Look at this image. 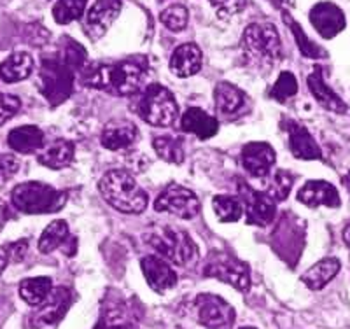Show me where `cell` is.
Segmentation results:
<instances>
[{"instance_id":"obj_12","label":"cell","mask_w":350,"mask_h":329,"mask_svg":"<svg viewBox=\"0 0 350 329\" xmlns=\"http://www.w3.org/2000/svg\"><path fill=\"white\" fill-rule=\"evenodd\" d=\"M310 21L319 36L324 39H333L345 28V14L333 2H321L310 11Z\"/></svg>"},{"instance_id":"obj_4","label":"cell","mask_w":350,"mask_h":329,"mask_svg":"<svg viewBox=\"0 0 350 329\" xmlns=\"http://www.w3.org/2000/svg\"><path fill=\"white\" fill-rule=\"evenodd\" d=\"M12 205L23 214H53L62 211L67 194L44 183H21L11 193Z\"/></svg>"},{"instance_id":"obj_35","label":"cell","mask_w":350,"mask_h":329,"mask_svg":"<svg viewBox=\"0 0 350 329\" xmlns=\"http://www.w3.org/2000/svg\"><path fill=\"white\" fill-rule=\"evenodd\" d=\"M295 179L291 177V174H287L286 170H279L271 179L270 187H268L267 193L270 194L275 202H280V200H286L289 196V191L293 187Z\"/></svg>"},{"instance_id":"obj_24","label":"cell","mask_w":350,"mask_h":329,"mask_svg":"<svg viewBox=\"0 0 350 329\" xmlns=\"http://www.w3.org/2000/svg\"><path fill=\"white\" fill-rule=\"evenodd\" d=\"M32 72L33 58L25 51L12 53L0 64V77L9 84L25 81L27 77H30Z\"/></svg>"},{"instance_id":"obj_41","label":"cell","mask_w":350,"mask_h":329,"mask_svg":"<svg viewBox=\"0 0 350 329\" xmlns=\"http://www.w3.org/2000/svg\"><path fill=\"white\" fill-rule=\"evenodd\" d=\"M5 265H8V259H5L4 256L0 254V275H2V272L5 270Z\"/></svg>"},{"instance_id":"obj_23","label":"cell","mask_w":350,"mask_h":329,"mask_svg":"<svg viewBox=\"0 0 350 329\" xmlns=\"http://www.w3.org/2000/svg\"><path fill=\"white\" fill-rule=\"evenodd\" d=\"M8 146L12 151L20 155H32L39 153L44 146V133L40 128L27 124V127H18L9 131Z\"/></svg>"},{"instance_id":"obj_11","label":"cell","mask_w":350,"mask_h":329,"mask_svg":"<svg viewBox=\"0 0 350 329\" xmlns=\"http://www.w3.org/2000/svg\"><path fill=\"white\" fill-rule=\"evenodd\" d=\"M121 12V0H96L86 14L84 32L90 39L98 40L107 34Z\"/></svg>"},{"instance_id":"obj_26","label":"cell","mask_w":350,"mask_h":329,"mask_svg":"<svg viewBox=\"0 0 350 329\" xmlns=\"http://www.w3.org/2000/svg\"><path fill=\"white\" fill-rule=\"evenodd\" d=\"M67 293L65 289H56V293L49 294V298L40 306H37V313L33 315V326L40 328V326H48L53 322H58L62 315L67 310V300H65Z\"/></svg>"},{"instance_id":"obj_9","label":"cell","mask_w":350,"mask_h":329,"mask_svg":"<svg viewBox=\"0 0 350 329\" xmlns=\"http://www.w3.org/2000/svg\"><path fill=\"white\" fill-rule=\"evenodd\" d=\"M198 321L208 329H231L235 324L237 313L223 298L215 294H200L196 298Z\"/></svg>"},{"instance_id":"obj_18","label":"cell","mask_w":350,"mask_h":329,"mask_svg":"<svg viewBox=\"0 0 350 329\" xmlns=\"http://www.w3.org/2000/svg\"><path fill=\"white\" fill-rule=\"evenodd\" d=\"M287 133H289V149L298 159H321L323 151L314 137L308 133L305 127L291 121L287 124Z\"/></svg>"},{"instance_id":"obj_15","label":"cell","mask_w":350,"mask_h":329,"mask_svg":"<svg viewBox=\"0 0 350 329\" xmlns=\"http://www.w3.org/2000/svg\"><path fill=\"white\" fill-rule=\"evenodd\" d=\"M298 202L310 207V209H315L319 205L336 209V207H340V194L336 187L326 181H308L299 189Z\"/></svg>"},{"instance_id":"obj_6","label":"cell","mask_w":350,"mask_h":329,"mask_svg":"<svg viewBox=\"0 0 350 329\" xmlns=\"http://www.w3.org/2000/svg\"><path fill=\"white\" fill-rule=\"evenodd\" d=\"M139 116L151 127H170L179 118L175 96L161 84H151L139 100Z\"/></svg>"},{"instance_id":"obj_43","label":"cell","mask_w":350,"mask_h":329,"mask_svg":"<svg viewBox=\"0 0 350 329\" xmlns=\"http://www.w3.org/2000/svg\"><path fill=\"white\" fill-rule=\"evenodd\" d=\"M345 183H347V186H349V187H350V174H349V175H347V177H345Z\"/></svg>"},{"instance_id":"obj_30","label":"cell","mask_w":350,"mask_h":329,"mask_svg":"<svg viewBox=\"0 0 350 329\" xmlns=\"http://www.w3.org/2000/svg\"><path fill=\"white\" fill-rule=\"evenodd\" d=\"M152 147L163 161L172 165H180L184 161V142L180 137L159 135L152 140Z\"/></svg>"},{"instance_id":"obj_20","label":"cell","mask_w":350,"mask_h":329,"mask_svg":"<svg viewBox=\"0 0 350 329\" xmlns=\"http://www.w3.org/2000/svg\"><path fill=\"white\" fill-rule=\"evenodd\" d=\"M202 68V51L195 44H183L170 58V70L177 77H191Z\"/></svg>"},{"instance_id":"obj_22","label":"cell","mask_w":350,"mask_h":329,"mask_svg":"<svg viewBox=\"0 0 350 329\" xmlns=\"http://www.w3.org/2000/svg\"><path fill=\"white\" fill-rule=\"evenodd\" d=\"M308 88H310L314 98L317 100V102L326 109V111L336 112V114H345L347 112L345 102H343V100L340 98V96L336 95L329 86H327L326 81L323 79V70H321L319 67L312 72L310 76H308Z\"/></svg>"},{"instance_id":"obj_14","label":"cell","mask_w":350,"mask_h":329,"mask_svg":"<svg viewBox=\"0 0 350 329\" xmlns=\"http://www.w3.org/2000/svg\"><path fill=\"white\" fill-rule=\"evenodd\" d=\"M140 266H142L149 287L156 293H167L177 284V275L174 268L159 256H146L140 261Z\"/></svg>"},{"instance_id":"obj_44","label":"cell","mask_w":350,"mask_h":329,"mask_svg":"<svg viewBox=\"0 0 350 329\" xmlns=\"http://www.w3.org/2000/svg\"><path fill=\"white\" fill-rule=\"evenodd\" d=\"M242 329H254V328H242Z\"/></svg>"},{"instance_id":"obj_5","label":"cell","mask_w":350,"mask_h":329,"mask_svg":"<svg viewBox=\"0 0 350 329\" xmlns=\"http://www.w3.org/2000/svg\"><path fill=\"white\" fill-rule=\"evenodd\" d=\"M243 51L254 67H273L280 60V39L277 28L268 23H252L242 37Z\"/></svg>"},{"instance_id":"obj_8","label":"cell","mask_w":350,"mask_h":329,"mask_svg":"<svg viewBox=\"0 0 350 329\" xmlns=\"http://www.w3.org/2000/svg\"><path fill=\"white\" fill-rule=\"evenodd\" d=\"M154 209L180 219H193L200 214V200L191 189L180 184H168L163 193L156 198Z\"/></svg>"},{"instance_id":"obj_39","label":"cell","mask_w":350,"mask_h":329,"mask_svg":"<svg viewBox=\"0 0 350 329\" xmlns=\"http://www.w3.org/2000/svg\"><path fill=\"white\" fill-rule=\"evenodd\" d=\"M28 249V240L23 238V240H16V242L8 244L4 249L5 252V259H11V261H21L25 258V254H27Z\"/></svg>"},{"instance_id":"obj_28","label":"cell","mask_w":350,"mask_h":329,"mask_svg":"<svg viewBox=\"0 0 350 329\" xmlns=\"http://www.w3.org/2000/svg\"><path fill=\"white\" fill-rule=\"evenodd\" d=\"M53 293V282L49 277H33L25 278L20 284V296L25 303L30 306H40L49 294Z\"/></svg>"},{"instance_id":"obj_36","label":"cell","mask_w":350,"mask_h":329,"mask_svg":"<svg viewBox=\"0 0 350 329\" xmlns=\"http://www.w3.org/2000/svg\"><path fill=\"white\" fill-rule=\"evenodd\" d=\"M298 93V83H296V77L291 74V72H282L275 83L273 90H271V96L279 102H286L287 98L295 96Z\"/></svg>"},{"instance_id":"obj_33","label":"cell","mask_w":350,"mask_h":329,"mask_svg":"<svg viewBox=\"0 0 350 329\" xmlns=\"http://www.w3.org/2000/svg\"><path fill=\"white\" fill-rule=\"evenodd\" d=\"M161 23L172 30V32H180L187 27V20H189V14H187V9L184 5H170V8L165 9L161 12Z\"/></svg>"},{"instance_id":"obj_2","label":"cell","mask_w":350,"mask_h":329,"mask_svg":"<svg viewBox=\"0 0 350 329\" xmlns=\"http://www.w3.org/2000/svg\"><path fill=\"white\" fill-rule=\"evenodd\" d=\"M144 240L156 252L161 254V258L175 265L187 266L198 259V247L193 242V238L180 228L167 226V224L152 226L146 231Z\"/></svg>"},{"instance_id":"obj_13","label":"cell","mask_w":350,"mask_h":329,"mask_svg":"<svg viewBox=\"0 0 350 329\" xmlns=\"http://www.w3.org/2000/svg\"><path fill=\"white\" fill-rule=\"evenodd\" d=\"M242 165L254 177H267L275 165L273 147L267 142H251L242 149Z\"/></svg>"},{"instance_id":"obj_17","label":"cell","mask_w":350,"mask_h":329,"mask_svg":"<svg viewBox=\"0 0 350 329\" xmlns=\"http://www.w3.org/2000/svg\"><path fill=\"white\" fill-rule=\"evenodd\" d=\"M40 83H42V92L46 98L53 100L55 96H58V100H64L70 92L72 76L64 65L49 64L42 67Z\"/></svg>"},{"instance_id":"obj_42","label":"cell","mask_w":350,"mask_h":329,"mask_svg":"<svg viewBox=\"0 0 350 329\" xmlns=\"http://www.w3.org/2000/svg\"><path fill=\"white\" fill-rule=\"evenodd\" d=\"M345 242L350 246V226L345 230Z\"/></svg>"},{"instance_id":"obj_31","label":"cell","mask_w":350,"mask_h":329,"mask_svg":"<svg viewBox=\"0 0 350 329\" xmlns=\"http://www.w3.org/2000/svg\"><path fill=\"white\" fill-rule=\"evenodd\" d=\"M212 205H214V212L221 222H237L243 215L242 202L235 196L219 194L214 198Z\"/></svg>"},{"instance_id":"obj_34","label":"cell","mask_w":350,"mask_h":329,"mask_svg":"<svg viewBox=\"0 0 350 329\" xmlns=\"http://www.w3.org/2000/svg\"><path fill=\"white\" fill-rule=\"evenodd\" d=\"M286 21H289L291 23V30H293V34H295L296 42H298V46H299V49H301L303 55L308 56V58H326V51H324L323 48H319L317 44H314L312 40H308V37L305 36V32H303L301 28L298 27V23H296V21L291 20L289 16H286Z\"/></svg>"},{"instance_id":"obj_1","label":"cell","mask_w":350,"mask_h":329,"mask_svg":"<svg viewBox=\"0 0 350 329\" xmlns=\"http://www.w3.org/2000/svg\"><path fill=\"white\" fill-rule=\"evenodd\" d=\"M100 193L105 202L124 214H140L148 209L149 196L126 170H109L100 179Z\"/></svg>"},{"instance_id":"obj_25","label":"cell","mask_w":350,"mask_h":329,"mask_svg":"<svg viewBox=\"0 0 350 329\" xmlns=\"http://www.w3.org/2000/svg\"><path fill=\"white\" fill-rule=\"evenodd\" d=\"M340 261L336 258H324L314 266H310L305 274L301 275V280L305 282L306 287L312 291H321L326 284H329L336 274L340 272Z\"/></svg>"},{"instance_id":"obj_3","label":"cell","mask_w":350,"mask_h":329,"mask_svg":"<svg viewBox=\"0 0 350 329\" xmlns=\"http://www.w3.org/2000/svg\"><path fill=\"white\" fill-rule=\"evenodd\" d=\"M144 72L139 65L131 62H121L116 65H95L84 77L88 86L107 90L121 96H130L140 90Z\"/></svg>"},{"instance_id":"obj_45","label":"cell","mask_w":350,"mask_h":329,"mask_svg":"<svg viewBox=\"0 0 350 329\" xmlns=\"http://www.w3.org/2000/svg\"><path fill=\"white\" fill-rule=\"evenodd\" d=\"M211 2H214V0H211Z\"/></svg>"},{"instance_id":"obj_29","label":"cell","mask_w":350,"mask_h":329,"mask_svg":"<svg viewBox=\"0 0 350 329\" xmlns=\"http://www.w3.org/2000/svg\"><path fill=\"white\" fill-rule=\"evenodd\" d=\"M67 240H70V235H68V224L64 219H56L49 224L46 230L42 231L39 238V250L42 254L53 252L58 247L65 246Z\"/></svg>"},{"instance_id":"obj_21","label":"cell","mask_w":350,"mask_h":329,"mask_svg":"<svg viewBox=\"0 0 350 329\" xmlns=\"http://www.w3.org/2000/svg\"><path fill=\"white\" fill-rule=\"evenodd\" d=\"M180 128L186 133H193L198 139L207 140L212 139L219 131L217 119L212 118L211 114L203 112L202 109L191 107L184 112L183 119H180Z\"/></svg>"},{"instance_id":"obj_32","label":"cell","mask_w":350,"mask_h":329,"mask_svg":"<svg viewBox=\"0 0 350 329\" xmlns=\"http://www.w3.org/2000/svg\"><path fill=\"white\" fill-rule=\"evenodd\" d=\"M88 0H58L53 8V16L56 23L68 25L79 20L86 11Z\"/></svg>"},{"instance_id":"obj_37","label":"cell","mask_w":350,"mask_h":329,"mask_svg":"<svg viewBox=\"0 0 350 329\" xmlns=\"http://www.w3.org/2000/svg\"><path fill=\"white\" fill-rule=\"evenodd\" d=\"M21 109V100L14 95L0 93V127L8 123L9 119L14 118Z\"/></svg>"},{"instance_id":"obj_19","label":"cell","mask_w":350,"mask_h":329,"mask_svg":"<svg viewBox=\"0 0 350 329\" xmlns=\"http://www.w3.org/2000/svg\"><path fill=\"white\" fill-rule=\"evenodd\" d=\"M74 159V144L67 139H56L48 146H42L37 153V161L46 168L60 170L68 167Z\"/></svg>"},{"instance_id":"obj_38","label":"cell","mask_w":350,"mask_h":329,"mask_svg":"<svg viewBox=\"0 0 350 329\" xmlns=\"http://www.w3.org/2000/svg\"><path fill=\"white\" fill-rule=\"evenodd\" d=\"M21 168V161L16 155H0V183L9 181Z\"/></svg>"},{"instance_id":"obj_16","label":"cell","mask_w":350,"mask_h":329,"mask_svg":"<svg viewBox=\"0 0 350 329\" xmlns=\"http://www.w3.org/2000/svg\"><path fill=\"white\" fill-rule=\"evenodd\" d=\"M139 140V128L130 121H111L102 131V146L109 151H123Z\"/></svg>"},{"instance_id":"obj_27","label":"cell","mask_w":350,"mask_h":329,"mask_svg":"<svg viewBox=\"0 0 350 329\" xmlns=\"http://www.w3.org/2000/svg\"><path fill=\"white\" fill-rule=\"evenodd\" d=\"M215 107L221 114H235L245 103V95L235 84H230L226 81L219 83L214 90Z\"/></svg>"},{"instance_id":"obj_7","label":"cell","mask_w":350,"mask_h":329,"mask_svg":"<svg viewBox=\"0 0 350 329\" xmlns=\"http://www.w3.org/2000/svg\"><path fill=\"white\" fill-rule=\"evenodd\" d=\"M205 277L217 278L235 287L240 293H245L251 287V270L249 265L242 259L235 258L233 254L214 252L207 259V265L203 268Z\"/></svg>"},{"instance_id":"obj_40","label":"cell","mask_w":350,"mask_h":329,"mask_svg":"<svg viewBox=\"0 0 350 329\" xmlns=\"http://www.w3.org/2000/svg\"><path fill=\"white\" fill-rule=\"evenodd\" d=\"M8 219H9V207L4 200H0V231L4 230Z\"/></svg>"},{"instance_id":"obj_10","label":"cell","mask_w":350,"mask_h":329,"mask_svg":"<svg viewBox=\"0 0 350 329\" xmlns=\"http://www.w3.org/2000/svg\"><path fill=\"white\" fill-rule=\"evenodd\" d=\"M239 196L247 221L256 226H268L275 219V200L268 193H259L249 184H239Z\"/></svg>"}]
</instances>
